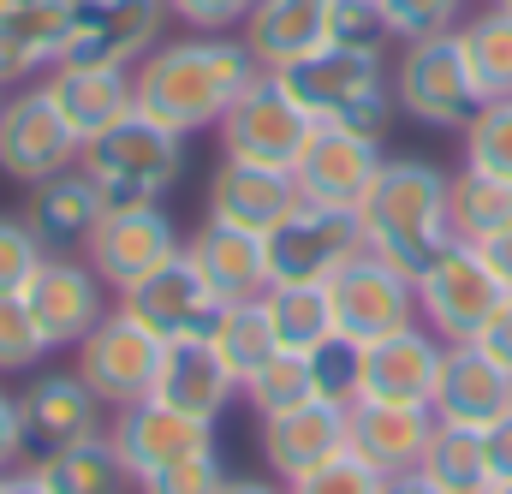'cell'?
<instances>
[{
    "label": "cell",
    "instance_id": "10",
    "mask_svg": "<svg viewBox=\"0 0 512 494\" xmlns=\"http://www.w3.org/2000/svg\"><path fill=\"white\" fill-rule=\"evenodd\" d=\"M262 250H268V286L274 280H328L364 250V227H358V209H328V203L298 197V209L262 233Z\"/></svg>",
    "mask_w": 512,
    "mask_h": 494
},
{
    "label": "cell",
    "instance_id": "18",
    "mask_svg": "<svg viewBox=\"0 0 512 494\" xmlns=\"http://www.w3.org/2000/svg\"><path fill=\"white\" fill-rule=\"evenodd\" d=\"M382 137L370 131H346V125H316V137L304 143L292 179L310 203H328V209H358L382 173Z\"/></svg>",
    "mask_w": 512,
    "mask_h": 494
},
{
    "label": "cell",
    "instance_id": "30",
    "mask_svg": "<svg viewBox=\"0 0 512 494\" xmlns=\"http://www.w3.org/2000/svg\"><path fill=\"white\" fill-rule=\"evenodd\" d=\"M262 310L274 322V340L286 352H322L340 328H334V298L328 280H274L262 292Z\"/></svg>",
    "mask_w": 512,
    "mask_h": 494
},
{
    "label": "cell",
    "instance_id": "42",
    "mask_svg": "<svg viewBox=\"0 0 512 494\" xmlns=\"http://www.w3.org/2000/svg\"><path fill=\"white\" fill-rule=\"evenodd\" d=\"M42 256H48V245L30 233L24 215H0V298L6 292H24V280L36 274Z\"/></svg>",
    "mask_w": 512,
    "mask_h": 494
},
{
    "label": "cell",
    "instance_id": "50",
    "mask_svg": "<svg viewBox=\"0 0 512 494\" xmlns=\"http://www.w3.org/2000/svg\"><path fill=\"white\" fill-rule=\"evenodd\" d=\"M382 494H441V489H435V483H429L423 471H393Z\"/></svg>",
    "mask_w": 512,
    "mask_h": 494
},
{
    "label": "cell",
    "instance_id": "2",
    "mask_svg": "<svg viewBox=\"0 0 512 494\" xmlns=\"http://www.w3.org/2000/svg\"><path fill=\"white\" fill-rule=\"evenodd\" d=\"M358 227L376 256H387L393 268L417 280L423 262L453 239L447 233V173L423 155H387L370 197L358 203Z\"/></svg>",
    "mask_w": 512,
    "mask_h": 494
},
{
    "label": "cell",
    "instance_id": "23",
    "mask_svg": "<svg viewBox=\"0 0 512 494\" xmlns=\"http://www.w3.org/2000/svg\"><path fill=\"white\" fill-rule=\"evenodd\" d=\"M429 411H435L441 423L489 429L495 417H507V411H512V375L501 370L483 346H447Z\"/></svg>",
    "mask_w": 512,
    "mask_h": 494
},
{
    "label": "cell",
    "instance_id": "20",
    "mask_svg": "<svg viewBox=\"0 0 512 494\" xmlns=\"http://www.w3.org/2000/svg\"><path fill=\"white\" fill-rule=\"evenodd\" d=\"M346 411L340 399H304L292 411H274L262 417V465L280 477V483H298L304 471H316L322 459H334L346 447Z\"/></svg>",
    "mask_w": 512,
    "mask_h": 494
},
{
    "label": "cell",
    "instance_id": "31",
    "mask_svg": "<svg viewBox=\"0 0 512 494\" xmlns=\"http://www.w3.org/2000/svg\"><path fill=\"white\" fill-rule=\"evenodd\" d=\"M512 227V185L507 179H489L477 167H459L447 179V233L459 245H495Z\"/></svg>",
    "mask_w": 512,
    "mask_h": 494
},
{
    "label": "cell",
    "instance_id": "47",
    "mask_svg": "<svg viewBox=\"0 0 512 494\" xmlns=\"http://www.w3.org/2000/svg\"><path fill=\"white\" fill-rule=\"evenodd\" d=\"M483 447H489V477L495 483H512V411L483 429Z\"/></svg>",
    "mask_w": 512,
    "mask_h": 494
},
{
    "label": "cell",
    "instance_id": "4",
    "mask_svg": "<svg viewBox=\"0 0 512 494\" xmlns=\"http://www.w3.org/2000/svg\"><path fill=\"white\" fill-rule=\"evenodd\" d=\"M78 167L90 173V185L102 191V203H161L179 185L185 167V137L149 120L143 108H131L108 131H96L78 155Z\"/></svg>",
    "mask_w": 512,
    "mask_h": 494
},
{
    "label": "cell",
    "instance_id": "55",
    "mask_svg": "<svg viewBox=\"0 0 512 494\" xmlns=\"http://www.w3.org/2000/svg\"><path fill=\"white\" fill-rule=\"evenodd\" d=\"M501 6H507V12H512V0H501Z\"/></svg>",
    "mask_w": 512,
    "mask_h": 494
},
{
    "label": "cell",
    "instance_id": "36",
    "mask_svg": "<svg viewBox=\"0 0 512 494\" xmlns=\"http://www.w3.org/2000/svg\"><path fill=\"white\" fill-rule=\"evenodd\" d=\"M245 399L256 405V417H274V411H292L304 399H316V370H310V352H274L262 370L239 387Z\"/></svg>",
    "mask_w": 512,
    "mask_h": 494
},
{
    "label": "cell",
    "instance_id": "1",
    "mask_svg": "<svg viewBox=\"0 0 512 494\" xmlns=\"http://www.w3.org/2000/svg\"><path fill=\"white\" fill-rule=\"evenodd\" d=\"M256 72L262 66L239 36H179V42H155L131 66V96L149 120L191 137L227 120L233 102L256 84Z\"/></svg>",
    "mask_w": 512,
    "mask_h": 494
},
{
    "label": "cell",
    "instance_id": "44",
    "mask_svg": "<svg viewBox=\"0 0 512 494\" xmlns=\"http://www.w3.org/2000/svg\"><path fill=\"white\" fill-rule=\"evenodd\" d=\"M328 42H346V48H382L387 42L382 6H376V0H334Z\"/></svg>",
    "mask_w": 512,
    "mask_h": 494
},
{
    "label": "cell",
    "instance_id": "35",
    "mask_svg": "<svg viewBox=\"0 0 512 494\" xmlns=\"http://www.w3.org/2000/svg\"><path fill=\"white\" fill-rule=\"evenodd\" d=\"M453 36H459V54H465V72H471L477 96H483V102L512 96V12L507 6L495 0L489 12L465 18Z\"/></svg>",
    "mask_w": 512,
    "mask_h": 494
},
{
    "label": "cell",
    "instance_id": "15",
    "mask_svg": "<svg viewBox=\"0 0 512 494\" xmlns=\"http://www.w3.org/2000/svg\"><path fill=\"white\" fill-rule=\"evenodd\" d=\"M447 340L423 322L358 346V393L352 399H376V405H429L435 381H441Z\"/></svg>",
    "mask_w": 512,
    "mask_h": 494
},
{
    "label": "cell",
    "instance_id": "5",
    "mask_svg": "<svg viewBox=\"0 0 512 494\" xmlns=\"http://www.w3.org/2000/svg\"><path fill=\"white\" fill-rule=\"evenodd\" d=\"M507 298L512 292L495 274V262L477 245H459V239H447L417 274V322L435 328L447 346H471Z\"/></svg>",
    "mask_w": 512,
    "mask_h": 494
},
{
    "label": "cell",
    "instance_id": "40",
    "mask_svg": "<svg viewBox=\"0 0 512 494\" xmlns=\"http://www.w3.org/2000/svg\"><path fill=\"white\" fill-rule=\"evenodd\" d=\"M227 483V465H221V447H203V453H185L161 471H149L137 494H221Z\"/></svg>",
    "mask_w": 512,
    "mask_h": 494
},
{
    "label": "cell",
    "instance_id": "9",
    "mask_svg": "<svg viewBox=\"0 0 512 494\" xmlns=\"http://www.w3.org/2000/svg\"><path fill=\"white\" fill-rule=\"evenodd\" d=\"M72 352H78L72 370L90 381V393H96L108 411H126V405H137V399L155 393L167 340H155V334H149L137 316H126V310H108Z\"/></svg>",
    "mask_w": 512,
    "mask_h": 494
},
{
    "label": "cell",
    "instance_id": "54",
    "mask_svg": "<svg viewBox=\"0 0 512 494\" xmlns=\"http://www.w3.org/2000/svg\"><path fill=\"white\" fill-rule=\"evenodd\" d=\"M12 6H18V0H0V18H6V12H12Z\"/></svg>",
    "mask_w": 512,
    "mask_h": 494
},
{
    "label": "cell",
    "instance_id": "12",
    "mask_svg": "<svg viewBox=\"0 0 512 494\" xmlns=\"http://www.w3.org/2000/svg\"><path fill=\"white\" fill-rule=\"evenodd\" d=\"M179 250H185V239L161 203H108L84 239V262L108 280V292H131L143 274H155Z\"/></svg>",
    "mask_w": 512,
    "mask_h": 494
},
{
    "label": "cell",
    "instance_id": "53",
    "mask_svg": "<svg viewBox=\"0 0 512 494\" xmlns=\"http://www.w3.org/2000/svg\"><path fill=\"white\" fill-rule=\"evenodd\" d=\"M489 494H512V483H495V489H489Z\"/></svg>",
    "mask_w": 512,
    "mask_h": 494
},
{
    "label": "cell",
    "instance_id": "16",
    "mask_svg": "<svg viewBox=\"0 0 512 494\" xmlns=\"http://www.w3.org/2000/svg\"><path fill=\"white\" fill-rule=\"evenodd\" d=\"M120 310L137 316L155 340L173 346V340H203L209 322H215V310H221V298L209 292V280L197 274V262L179 250L155 274H143L131 292H120Z\"/></svg>",
    "mask_w": 512,
    "mask_h": 494
},
{
    "label": "cell",
    "instance_id": "19",
    "mask_svg": "<svg viewBox=\"0 0 512 494\" xmlns=\"http://www.w3.org/2000/svg\"><path fill=\"white\" fill-rule=\"evenodd\" d=\"M108 441H114L126 477L143 483L149 471H161V465H173V459H185V453L215 447V423H209V417H185V411H173V405H161V399H137L126 411H114Z\"/></svg>",
    "mask_w": 512,
    "mask_h": 494
},
{
    "label": "cell",
    "instance_id": "49",
    "mask_svg": "<svg viewBox=\"0 0 512 494\" xmlns=\"http://www.w3.org/2000/svg\"><path fill=\"white\" fill-rule=\"evenodd\" d=\"M0 494H54V489L24 465V471H6V477H0Z\"/></svg>",
    "mask_w": 512,
    "mask_h": 494
},
{
    "label": "cell",
    "instance_id": "46",
    "mask_svg": "<svg viewBox=\"0 0 512 494\" xmlns=\"http://www.w3.org/2000/svg\"><path fill=\"white\" fill-rule=\"evenodd\" d=\"M24 465V423H18V393L0 387V477Z\"/></svg>",
    "mask_w": 512,
    "mask_h": 494
},
{
    "label": "cell",
    "instance_id": "3",
    "mask_svg": "<svg viewBox=\"0 0 512 494\" xmlns=\"http://www.w3.org/2000/svg\"><path fill=\"white\" fill-rule=\"evenodd\" d=\"M280 78H286V90L298 96V108L316 125H346V131L382 137L387 120H393V72H387L382 48L328 42V48H316L310 60H298Z\"/></svg>",
    "mask_w": 512,
    "mask_h": 494
},
{
    "label": "cell",
    "instance_id": "38",
    "mask_svg": "<svg viewBox=\"0 0 512 494\" xmlns=\"http://www.w3.org/2000/svg\"><path fill=\"white\" fill-rule=\"evenodd\" d=\"M387 477L352 447H340L334 459H322L316 471H304L298 483H286V494H382Z\"/></svg>",
    "mask_w": 512,
    "mask_h": 494
},
{
    "label": "cell",
    "instance_id": "48",
    "mask_svg": "<svg viewBox=\"0 0 512 494\" xmlns=\"http://www.w3.org/2000/svg\"><path fill=\"white\" fill-rule=\"evenodd\" d=\"M471 346H483V352H489V358H495V364L512 375V298L501 304V310H495V322H489V328H483Z\"/></svg>",
    "mask_w": 512,
    "mask_h": 494
},
{
    "label": "cell",
    "instance_id": "28",
    "mask_svg": "<svg viewBox=\"0 0 512 494\" xmlns=\"http://www.w3.org/2000/svg\"><path fill=\"white\" fill-rule=\"evenodd\" d=\"M149 399H161V405H173L185 417H209L215 423L239 399V381L227 375V364L215 358L209 340H173L167 358H161V375H155V393Z\"/></svg>",
    "mask_w": 512,
    "mask_h": 494
},
{
    "label": "cell",
    "instance_id": "37",
    "mask_svg": "<svg viewBox=\"0 0 512 494\" xmlns=\"http://www.w3.org/2000/svg\"><path fill=\"white\" fill-rule=\"evenodd\" d=\"M465 167L512 185V96L483 102L471 114V125H465Z\"/></svg>",
    "mask_w": 512,
    "mask_h": 494
},
{
    "label": "cell",
    "instance_id": "25",
    "mask_svg": "<svg viewBox=\"0 0 512 494\" xmlns=\"http://www.w3.org/2000/svg\"><path fill=\"white\" fill-rule=\"evenodd\" d=\"M42 90H48V102L60 108V120L72 125L84 143L137 108L131 72H120V66H72V60H60V66L42 72Z\"/></svg>",
    "mask_w": 512,
    "mask_h": 494
},
{
    "label": "cell",
    "instance_id": "45",
    "mask_svg": "<svg viewBox=\"0 0 512 494\" xmlns=\"http://www.w3.org/2000/svg\"><path fill=\"white\" fill-rule=\"evenodd\" d=\"M256 0H167V12L185 24V30H197V36H221V30H239L245 18H251Z\"/></svg>",
    "mask_w": 512,
    "mask_h": 494
},
{
    "label": "cell",
    "instance_id": "33",
    "mask_svg": "<svg viewBox=\"0 0 512 494\" xmlns=\"http://www.w3.org/2000/svg\"><path fill=\"white\" fill-rule=\"evenodd\" d=\"M209 346H215V358L227 364V375L245 387L274 352H280V340H274V322H268V310H262V298H239V304H221L215 310V322H209V334H203Z\"/></svg>",
    "mask_w": 512,
    "mask_h": 494
},
{
    "label": "cell",
    "instance_id": "17",
    "mask_svg": "<svg viewBox=\"0 0 512 494\" xmlns=\"http://www.w3.org/2000/svg\"><path fill=\"white\" fill-rule=\"evenodd\" d=\"M102 399L90 393V381L78 370H42L24 381L18 393V423H24V459L60 453L72 441L102 435Z\"/></svg>",
    "mask_w": 512,
    "mask_h": 494
},
{
    "label": "cell",
    "instance_id": "52",
    "mask_svg": "<svg viewBox=\"0 0 512 494\" xmlns=\"http://www.w3.org/2000/svg\"><path fill=\"white\" fill-rule=\"evenodd\" d=\"M221 494H286L280 483H268V477H227Z\"/></svg>",
    "mask_w": 512,
    "mask_h": 494
},
{
    "label": "cell",
    "instance_id": "13",
    "mask_svg": "<svg viewBox=\"0 0 512 494\" xmlns=\"http://www.w3.org/2000/svg\"><path fill=\"white\" fill-rule=\"evenodd\" d=\"M84 137L60 120V108L48 102L42 84H24L12 96H0V173L18 185H42L66 167H78Z\"/></svg>",
    "mask_w": 512,
    "mask_h": 494
},
{
    "label": "cell",
    "instance_id": "32",
    "mask_svg": "<svg viewBox=\"0 0 512 494\" xmlns=\"http://www.w3.org/2000/svg\"><path fill=\"white\" fill-rule=\"evenodd\" d=\"M30 471H36L54 494H126V483H131L126 465H120V453H114V441H108V429L90 435V441H72V447H60V453L30 459Z\"/></svg>",
    "mask_w": 512,
    "mask_h": 494
},
{
    "label": "cell",
    "instance_id": "6",
    "mask_svg": "<svg viewBox=\"0 0 512 494\" xmlns=\"http://www.w3.org/2000/svg\"><path fill=\"white\" fill-rule=\"evenodd\" d=\"M393 108L417 125H435V131H465L471 114L483 108L471 72H465V54H459V36H417L399 48L393 60Z\"/></svg>",
    "mask_w": 512,
    "mask_h": 494
},
{
    "label": "cell",
    "instance_id": "24",
    "mask_svg": "<svg viewBox=\"0 0 512 494\" xmlns=\"http://www.w3.org/2000/svg\"><path fill=\"white\" fill-rule=\"evenodd\" d=\"M429 435H435V411H429V405H376V399H352V411H346V447L364 453L382 477H393V471H417Z\"/></svg>",
    "mask_w": 512,
    "mask_h": 494
},
{
    "label": "cell",
    "instance_id": "34",
    "mask_svg": "<svg viewBox=\"0 0 512 494\" xmlns=\"http://www.w3.org/2000/svg\"><path fill=\"white\" fill-rule=\"evenodd\" d=\"M441 494H489V447H483V429H465V423H441L435 417V435L423 447V465H417Z\"/></svg>",
    "mask_w": 512,
    "mask_h": 494
},
{
    "label": "cell",
    "instance_id": "8",
    "mask_svg": "<svg viewBox=\"0 0 512 494\" xmlns=\"http://www.w3.org/2000/svg\"><path fill=\"white\" fill-rule=\"evenodd\" d=\"M328 298H334V328L352 346L387 340L399 328L417 322V280L405 268H393L387 256L364 245L340 274H328Z\"/></svg>",
    "mask_w": 512,
    "mask_h": 494
},
{
    "label": "cell",
    "instance_id": "51",
    "mask_svg": "<svg viewBox=\"0 0 512 494\" xmlns=\"http://www.w3.org/2000/svg\"><path fill=\"white\" fill-rule=\"evenodd\" d=\"M483 256L495 262V274L507 280V292H512V227H507V233H501V239H495V245H483Z\"/></svg>",
    "mask_w": 512,
    "mask_h": 494
},
{
    "label": "cell",
    "instance_id": "22",
    "mask_svg": "<svg viewBox=\"0 0 512 494\" xmlns=\"http://www.w3.org/2000/svg\"><path fill=\"white\" fill-rule=\"evenodd\" d=\"M334 0H256L251 18L239 24V42L251 48L262 72H292L316 48H328Z\"/></svg>",
    "mask_w": 512,
    "mask_h": 494
},
{
    "label": "cell",
    "instance_id": "7",
    "mask_svg": "<svg viewBox=\"0 0 512 494\" xmlns=\"http://www.w3.org/2000/svg\"><path fill=\"white\" fill-rule=\"evenodd\" d=\"M227 161H256V167H298L304 143L316 137V120L298 108L280 72H256V84L233 102V114L215 125Z\"/></svg>",
    "mask_w": 512,
    "mask_h": 494
},
{
    "label": "cell",
    "instance_id": "43",
    "mask_svg": "<svg viewBox=\"0 0 512 494\" xmlns=\"http://www.w3.org/2000/svg\"><path fill=\"white\" fill-rule=\"evenodd\" d=\"M310 370H316V393H322V399L352 405V393H358V346H352V340L334 334L322 352H310Z\"/></svg>",
    "mask_w": 512,
    "mask_h": 494
},
{
    "label": "cell",
    "instance_id": "14",
    "mask_svg": "<svg viewBox=\"0 0 512 494\" xmlns=\"http://www.w3.org/2000/svg\"><path fill=\"white\" fill-rule=\"evenodd\" d=\"M167 0H72L66 54L72 66H120L131 72L167 30Z\"/></svg>",
    "mask_w": 512,
    "mask_h": 494
},
{
    "label": "cell",
    "instance_id": "41",
    "mask_svg": "<svg viewBox=\"0 0 512 494\" xmlns=\"http://www.w3.org/2000/svg\"><path fill=\"white\" fill-rule=\"evenodd\" d=\"M42 358H48V340H42V328L30 322L24 298H18V292H6V298H0V375L36 370Z\"/></svg>",
    "mask_w": 512,
    "mask_h": 494
},
{
    "label": "cell",
    "instance_id": "27",
    "mask_svg": "<svg viewBox=\"0 0 512 494\" xmlns=\"http://www.w3.org/2000/svg\"><path fill=\"white\" fill-rule=\"evenodd\" d=\"M66 30H72V0H18L0 18V84H24L60 66Z\"/></svg>",
    "mask_w": 512,
    "mask_h": 494
},
{
    "label": "cell",
    "instance_id": "56",
    "mask_svg": "<svg viewBox=\"0 0 512 494\" xmlns=\"http://www.w3.org/2000/svg\"><path fill=\"white\" fill-rule=\"evenodd\" d=\"M0 90H6V84H0Z\"/></svg>",
    "mask_w": 512,
    "mask_h": 494
},
{
    "label": "cell",
    "instance_id": "26",
    "mask_svg": "<svg viewBox=\"0 0 512 494\" xmlns=\"http://www.w3.org/2000/svg\"><path fill=\"white\" fill-rule=\"evenodd\" d=\"M185 256L197 262V274L209 280V292H215L221 304H239V298H262V292H268V250H262V233H239V227L203 221V227L185 239Z\"/></svg>",
    "mask_w": 512,
    "mask_h": 494
},
{
    "label": "cell",
    "instance_id": "39",
    "mask_svg": "<svg viewBox=\"0 0 512 494\" xmlns=\"http://www.w3.org/2000/svg\"><path fill=\"white\" fill-rule=\"evenodd\" d=\"M387 36L417 42V36H447L465 24V0H376Z\"/></svg>",
    "mask_w": 512,
    "mask_h": 494
},
{
    "label": "cell",
    "instance_id": "29",
    "mask_svg": "<svg viewBox=\"0 0 512 494\" xmlns=\"http://www.w3.org/2000/svg\"><path fill=\"white\" fill-rule=\"evenodd\" d=\"M102 209H108V203H102V191L90 185V173H84V167H66V173L30 185L24 221H30V233L48 250H72V245L90 239V227L102 221Z\"/></svg>",
    "mask_w": 512,
    "mask_h": 494
},
{
    "label": "cell",
    "instance_id": "21",
    "mask_svg": "<svg viewBox=\"0 0 512 494\" xmlns=\"http://www.w3.org/2000/svg\"><path fill=\"white\" fill-rule=\"evenodd\" d=\"M298 179L286 167H256V161H227L209 179V221L239 227V233H268L298 209Z\"/></svg>",
    "mask_w": 512,
    "mask_h": 494
},
{
    "label": "cell",
    "instance_id": "11",
    "mask_svg": "<svg viewBox=\"0 0 512 494\" xmlns=\"http://www.w3.org/2000/svg\"><path fill=\"white\" fill-rule=\"evenodd\" d=\"M24 310H30V322L42 328V340H48V352H66V346H78L114 304H108V280L84 262V256H72V250H48L42 262H36V274L24 280Z\"/></svg>",
    "mask_w": 512,
    "mask_h": 494
}]
</instances>
